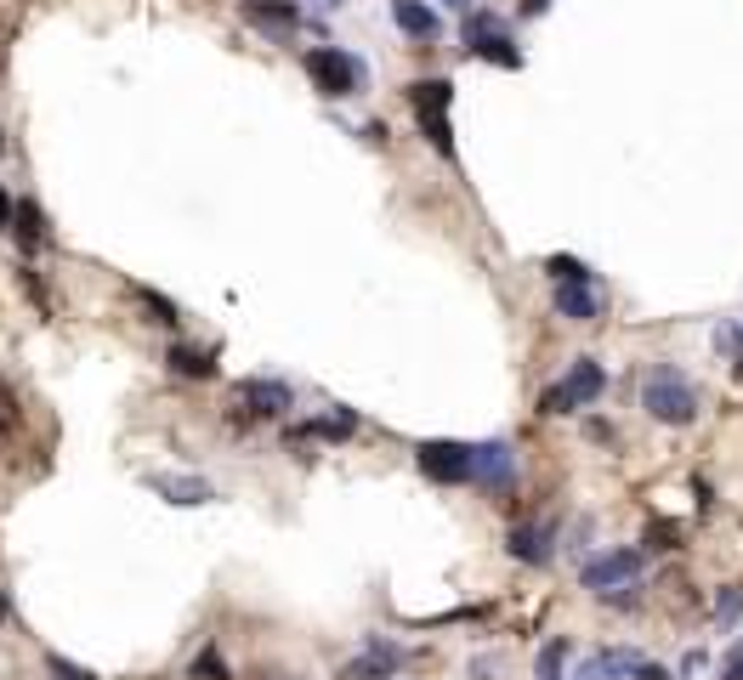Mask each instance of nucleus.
Here are the masks:
<instances>
[{
	"instance_id": "nucleus-34",
	"label": "nucleus",
	"mask_w": 743,
	"mask_h": 680,
	"mask_svg": "<svg viewBox=\"0 0 743 680\" xmlns=\"http://www.w3.org/2000/svg\"><path fill=\"white\" fill-rule=\"evenodd\" d=\"M0 154H7V131H0Z\"/></svg>"
},
{
	"instance_id": "nucleus-1",
	"label": "nucleus",
	"mask_w": 743,
	"mask_h": 680,
	"mask_svg": "<svg viewBox=\"0 0 743 680\" xmlns=\"http://www.w3.org/2000/svg\"><path fill=\"white\" fill-rule=\"evenodd\" d=\"M641 409L658 425H692L699 420V386H692L676 363H658V369H648V381H641Z\"/></svg>"
},
{
	"instance_id": "nucleus-3",
	"label": "nucleus",
	"mask_w": 743,
	"mask_h": 680,
	"mask_svg": "<svg viewBox=\"0 0 743 680\" xmlns=\"http://www.w3.org/2000/svg\"><path fill=\"white\" fill-rule=\"evenodd\" d=\"M307 80L324 97H353L363 86V63L353 52H341V46H312L307 52Z\"/></svg>"
},
{
	"instance_id": "nucleus-6",
	"label": "nucleus",
	"mask_w": 743,
	"mask_h": 680,
	"mask_svg": "<svg viewBox=\"0 0 743 680\" xmlns=\"http://www.w3.org/2000/svg\"><path fill=\"white\" fill-rule=\"evenodd\" d=\"M641 562H648V550H602V556H590V562H585L579 585H585V590H597V595H607V590H618V585H636Z\"/></svg>"
},
{
	"instance_id": "nucleus-16",
	"label": "nucleus",
	"mask_w": 743,
	"mask_h": 680,
	"mask_svg": "<svg viewBox=\"0 0 743 680\" xmlns=\"http://www.w3.org/2000/svg\"><path fill=\"white\" fill-rule=\"evenodd\" d=\"M12 227H17V244H23V249H40L46 239H52V227H46V210L35 205V198H23V205H17Z\"/></svg>"
},
{
	"instance_id": "nucleus-9",
	"label": "nucleus",
	"mask_w": 743,
	"mask_h": 680,
	"mask_svg": "<svg viewBox=\"0 0 743 680\" xmlns=\"http://www.w3.org/2000/svg\"><path fill=\"white\" fill-rule=\"evenodd\" d=\"M505 550H511L523 567H545V562H551V550H556V522H523V527H511Z\"/></svg>"
},
{
	"instance_id": "nucleus-25",
	"label": "nucleus",
	"mask_w": 743,
	"mask_h": 680,
	"mask_svg": "<svg viewBox=\"0 0 743 680\" xmlns=\"http://www.w3.org/2000/svg\"><path fill=\"white\" fill-rule=\"evenodd\" d=\"M715 341H721V351H732V374L743 381V330H732V323H727V330L715 335Z\"/></svg>"
},
{
	"instance_id": "nucleus-18",
	"label": "nucleus",
	"mask_w": 743,
	"mask_h": 680,
	"mask_svg": "<svg viewBox=\"0 0 743 680\" xmlns=\"http://www.w3.org/2000/svg\"><path fill=\"white\" fill-rule=\"evenodd\" d=\"M353 432H358V414H353V409L318 414V420H307V425H302V437H330V442H341V437H353Z\"/></svg>"
},
{
	"instance_id": "nucleus-7",
	"label": "nucleus",
	"mask_w": 743,
	"mask_h": 680,
	"mask_svg": "<svg viewBox=\"0 0 743 680\" xmlns=\"http://www.w3.org/2000/svg\"><path fill=\"white\" fill-rule=\"evenodd\" d=\"M472 483L505 493V488L516 483V453H511L505 442H477V448H472Z\"/></svg>"
},
{
	"instance_id": "nucleus-19",
	"label": "nucleus",
	"mask_w": 743,
	"mask_h": 680,
	"mask_svg": "<svg viewBox=\"0 0 743 680\" xmlns=\"http://www.w3.org/2000/svg\"><path fill=\"white\" fill-rule=\"evenodd\" d=\"M137 300H142V307H148V318H154V323H165V330H182V307H177V300H165L159 290H131Z\"/></svg>"
},
{
	"instance_id": "nucleus-35",
	"label": "nucleus",
	"mask_w": 743,
	"mask_h": 680,
	"mask_svg": "<svg viewBox=\"0 0 743 680\" xmlns=\"http://www.w3.org/2000/svg\"><path fill=\"white\" fill-rule=\"evenodd\" d=\"M449 7H472V0H449Z\"/></svg>"
},
{
	"instance_id": "nucleus-15",
	"label": "nucleus",
	"mask_w": 743,
	"mask_h": 680,
	"mask_svg": "<svg viewBox=\"0 0 743 680\" xmlns=\"http://www.w3.org/2000/svg\"><path fill=\"white\" fill-rule=\"evenodd\" d=\"M170 374H182V381H210L216 374V351H200V346H170L165 351Z\"/></svg>"
},
{
	"instance_id": "nucleus-32",
	"label": "nucleus",
	"mask_w": 743,
	"mask_h": 680,
	"mask_svg": "<svg viewBox=\"0 0 743 680\" xmlns=\"http://www.w3.org/2000/svg\"><path fill=\"white\" fill-rule=\"evenodd\" d=\"M539 12H551V0H523V17H539Z\"/></svg>"
},
{
	"instance_id": "nucleus-21",
	"label": "nucleus",
	"mask_w": 743,
	"mask_h": 680,
	"mask_svg": "<svg viewBox=\"0 0 743 680\" xmlns=\"http://www.w3.org/2000/svg\"><path fill=\"white\" fill-rule=\"evenodd\" d=\"M545 272H551L556 284H590V267L574 261V256H551V261H545Z\"/></svg>"
},
{
	"instance_id": "nucleus-27",
	"label": "nucleus",
	"mask_w": 743,
	"mask_h": 680,
	"mask_svg": "<svg viewBox=\"0 0 743 680\" xmlns=\"http://www.w3.org/2000/svg\"><path fill=\"white\" fill-rule=\"evenodd\" d=\"M648 550H676V527H648Z\"/></svg>"
},
{
	"instance_id": "nucleus-33",
	"label": "nucleus",
	"mask_w": 743,
	"mask_h": 680,
	"mask_svg": "<svg viewBox=\"0 0 743 680\" xmlns=\"http://www.w3.org/2000/svg\"><path fill=\"white\" fill-rule=\"evenodd\" d=\"M0 618H7V590H0Z\"/></svg>"
},
{
	"instance_id": "nucleus-30",
	"label": "nucleus",
	"mask_w": 743,
	"mask_h": 680,
	"mask_svg": "<svg viewBox=\"0 0 743 680\" xmlns=\"http://www.w3.org/2000/svg\"><path fill=\"white\" fill-rule=\"evenodd\" d=\"M636 680H681V675H670V669H658V664H641V675Z\"/></svg>"
},
{
	"instance_id": "nucleus-8",
	"label": "nucleus",
	"mask_w": 743,
	"mask_h": 680,
	"mask_svg": "<svg viewBox=\"0 0 743 680\" xmlns=\"http://www.w3.org/2000/svg\"><path fill=\"white\" fill-rule=\"evenodd\" d=\"M233 402H239L244 414H256V420H272V414H284L290 402H295V392L284 381H239Z\"/></svg>"
},
{
	"instance_id": "nucleus-10",
	"label": "nucleus",
	"mask_w": 743,
	"mask_h": 680,
	"mask_svg": "<svg viewBox=\"0 0 743 680\" xmlns=\"http://www.w3.org/2000/svg\"><path fill=\"white\" fill-rule=\"evenodd\" d=\"M398 669H403V646H392V641H381V636H375V641H369L353 664L341 669V680H392Z\"/></svg>"
},
{
	"instance_id": "nucleus-12",
	"label": "nucleus",
	"mask_w": 743,
	"mask_h": 680,
	"mask_svg": "<svg viewBox=\"0 0 743 680\" xmlns=\"http://www.w3.org/2000/svg\"><path fill=\"white\" fill-rule=\"evenodd\" d=\"M244 23H256L267 35H295L302 29V17H295L290 0H244Z\"/></svg>"
},
{
	"instance_id": "nucleus-11",
	"label": "nucleus",
	"mask_w": 743,
	"mask_h": 680,
	"mask_svg": "<svg viewBox=\"0 0 743 680\" xmlns=\"http://www.w3.org/2000/svg\"><path fill=\"white\" fill-rule=\"evenodd\" d=\"M148 488H154L165 505H182V511H193V505H210L216 499V488L205 483V476H148Z\"/></svg>"
},
{
	"instance_id": "nucleus-14",
	"label": "nucleus",
	"mask_w": 743,
	"mask_h": 680,
	"mask_svg": "<svg viewBox=\"0 0 743 680\" xmlns=\"http://www.w3.org/2000/svg\"><path fill=\"white\" fill-rule=\"evenodd\" d=\"M556 312L567 323H590V318L602 312V300H597V290H590V284H556Z\"/></svg>"
},
{
	"instance_id": "nucleus-4",
	"label": "nucleus",
	"mask_w": 743,
	"mask_h": 680,
	"mask_svg": "<svg viewBox=\"0 0 743 680\" xmlns=\"http://www.w3.org/2000/svg\"><path fill=\"white\" fill-rule=\"evenodd\" d=\"M465 52H477L483 63H500V68H523V52L511 46V35L500 29L494 12H472L465 17Z\"/></svg>"
},
{
	"instance_id": "nucleus-17",
	"label": "nucleus",
	"mask_w": 743,
	"mask_h": 680,
	"mask_svg": "<svg viewBox=\"0 0 743 680\" xmlns=\"http://www.w3.org/2000/svg\"><path fill=\"white\" fill-rule=\"evenodd\" d=\"M409 103H414V114H449L454 86L449 80H414L409 86Z\"/></svg>"
},
{
	"instance_id": "nucleus-24",
	"label": "nucleus",
	"mask_w": 743,
	"mask_h": 680,
	"mask_svg": "<svg viewBox=\"0 0 743 680\" xmlns=\"http://www.w3.org/2000/svg\"><path fill=\"white\" fill-rule=\"evenodd\" d=\"M715 618H721V624H738V618H743V585H727L721 595H715Z\"/></svg>"
},
{
	"instance_id": "nucleus-22",
	"label": "nucleus",
	"mask_w": 743,
	"mask_h": 680,
	"mask_svg": "<svg viewBox=\"0 0 743 680\" xmlns=\"http://www.w3.org/2000/svg\"><path fill=\"white\" fill-rule=\"evenodd\" d=\"M567 652H574V646H567V641L556 636L551 646L539 652V669H534V675H539V680H562V664H567Z\"/></svg>"
},
{
	"instance_id": "nucleus-31",
	"label": "nucleus",
	"mask_w": 743,
	"mask_h": 680,
	"mask_svg": "<svg viewBox=\"0 0 743 680\" xmlns=\"http://www.w3.org/2000/svg\"><path fill=\"white\" fill-rule=\"evenodd\" d=\"M12 216H17V205L7 198V188H0V227H12Z\"/></svg>"
},
{
	"instance_id": "nucleus-20",
	"label": "nucleus",
	"mask_w": 743,
	"mask_h": 680,
	"mask_svg": "<svg viewBox=\"0 0 743 680\" xmlns=\"http://www.w3.org/2000/svg\"><path fill=\"white\" fill-rule=\"evenodd\" d=\"M420 131H426V142L437 147V154L454 159V131H449V114H420Z\"/></svg>"
},
{
	"instance_id": "nucleus-29",
	"label": "nucleus",
	"mask_w": 743,
	"mask_h": 680,
	"mask_svg": "<svg viewBox=\"0 0 743 680\" xmlns=\"http://www.w3.org/2000/svg\"><path fill=\"white\" fill-rule=\"evenodd\" d=\"M12 425H17V409H12V397H7V392H0V437H7V432H12Z\"/></svg>"
},
{
	"instance_id": "nucleus-26",
	"label": "nucleus",
	"mask_w": 743,
	"mask_h": 680,
	"mask_svg": "<svg viewBox=\"0 0 743 680\" xmlns=\"http://www.w3.org/2000/svg\"><path fill=\"white\" fill-rule=\"evenodd\" d=\"M46 669H52L57 680H97L91 669H80V664H68V658H57V652H52V658H46Z\"/></svg>"
},
{
	"instance_id": "nucleus-23",
	"label": "nucleus",
	"mask_w": 743,
	"mask_h": 680,
	"mask_svg": "<svg viewBox=\"0 0 743 680\" xmlns=\"http://www.w3.org/2000/svg\"><path fill=\"white\" fill-rule=\"evenodd\" d=\"M188 680H228V664H221V652H216V646H205L200 658H193Z\"/></svg>"
},
{
	"instance_id": "nucleus-28",
	"label": "nucleus",
	"mask_w": 743,
	"mask_h": 680,
	"mask_svg": "<svg viewBox=\"0 0 743 680\" xmlns=\"http://www.w3.org/2000/svg\"><path fill=\"white\" fill-rule=\"evenodd\" d=\"M721 680H743V646L727 652V664H721Z\"/></svg>"
},
{
	"instance_id": "nucleus-2",
	"label": "nucleus",
	"mask_w": 743,
	"mask_h": 680,
	"mask_svg": "<svg viewBox=\"0 0 743 680\" xmlns=\"http://www.w3.org/2000/svg\"><path fill=\"white\" fill-rule=\"evenodd\" d=\"M602 392H607L602 363H597V358H579L574 369H567V381H556L551 392L539 397V409H545V414H574V409H590Z\"/></svg>"
},
{
	"instance_id": "nucleus-5",
	"label": "nucleus",
	"mask_w": 743,
	"mask_h": 680,
	"mask_svg": "<svg viewBox=\"0 0 743 680\" xmlns=\"http://www.w3.org/2000/svg\"><path fill=\"white\" fill-rule=\"evenodd\" d=\"M414 465L432 476V483L454 488V483H472V442H420L414 448Z\"/></svg>"
},
{
	"instance_id": "nucleus-13",
	"label": "nucleus",
	"mask_w": 743,
	"mask_h": 680,
	"mask_svg": "<svg viewBox=\"0 0 743 680\" xmlns=\"http://www.w3.org/2000/svg\"><path fill=\"white\" fill-rule=\"evenodd\" d=\"M392 17H398V29L414 35V40H437L443 35V17L432 7H420V0H392Z\"/></svg>"
}]
</instances>
